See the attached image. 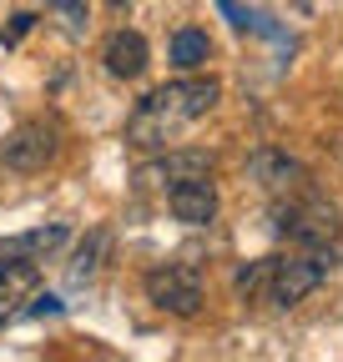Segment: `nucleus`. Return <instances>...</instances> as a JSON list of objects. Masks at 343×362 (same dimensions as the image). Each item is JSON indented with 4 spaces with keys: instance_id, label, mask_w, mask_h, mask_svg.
Instances as JSON below:
<instances>
[{
    "instance_id": "obj_1",
    "label": "nucleus",
    "mask_w": 343,
    "mask_h": 362,
    "mask_svg": "<svg viewBox=\"0 0 343 362\" xmlns=\"http://www.w3.org/2000/svg\"><path fill=\"white\" fill-rule=\"evenodd\" d=\"M218 101H223V81L187 71L182 81H167L162 90H152V96L132 111V121H126V141H132L137 151H167L172 141H177L182 126L202 121Z\"/></svg>"
},
{
    "instance_id": "obj_2",
    "label": "nucleus",
    "mask_w": 343,
    "mask_h": 362,
    "mask_svg": "<svg viewBox=\"0 0 343 362\" xmlns=\"http://www.w3.org/2000/svg\"><path fill=\"white\" fill-rule=\"evenodd\" d=\"M333 267V257L323 247H308L303 257H273V272H268V302L273 307H298L308 292H318L323 272Z\"/></svg>"
},
{
    "instance_id": "obj_3",
    "label": "nucleus",
    "mask_w": 343,
    "mask_h": 362,
    "mask_svg": "<svg viewBox=\"0 0 343 362\" xmlns=\"http://www.w3.org/2000/svg\"><path fill=\"white\" fill-rule=\"evenodd\" d=\"M56 156H61V126L56 121H21L6 141H0V161L11 171H21V176L46 171Z\"/></svg>"
},
{
    "instance_id": "obj_4",
    "label": "nucleus",
    "mask_w": 343,
    "mask_h": 362,
    "mask_svg": "<svg viewBox=\"0 0 343 362\" xmlns=\"http://www.w3.org/2000/svg\"><path fill=\"white\" fill-rule=\"evenodd\" d=\"M147 297L172 317H197L202 312V272L187 262H167L147 272Z\"/></svg>"
},
{
    "instance_id": "obj_5",
    "label": "nucleus",
    "mask_w": 343,
    "mask_h": 362,
    "mask_svg": "<svg viewBox=\"0 0 343 362\" xmlns=\"http://www.w3.org/2000/svg\"><path fill=\"white\" fill-rule=\"evenodd\" d=\"M278 232L298 247H328L338 237V211L318 197H303V202H283L278 206Z\"/></svg>"
},
{
    "instance_id": "obj_6",
    "label": "nucleus",
    "mask_w": 343,
    "mask_h": 362,
    "mask_svg": "<svg viewBox=\"0 0 343 362\" xmlns=\"http://www.w3.org/2000/svg\"><path fill=\"white\" fill-rule=\"evenodd\" d=\"M212 151H152V161L137 171V181L142 187H157V192H167V187H177V181H187V176H212Z\"/></svg>"
},
{
    "instance_id": "obj_7",
    "label": "nucleus",
    "mask_w": 343,
    "mask_h": 362,
    "mask_svg": "<svg viewBox=\"0 0 343 362\" xmlns=\"http://www.w3.org/2000/svg\"><path fill=\"white\" fill-rule=\"evenodd\" d=\"M35 287H40V267L30 257H16V252L0 257V327L16 322V317L26 312L21 302H30Z\"/></svg>"
},
{
    "instance_id": "obj_8",
    "label": "nucleus",
    "mask_w": 343,
    "mask_h": 362,
    "mask_svg": "<svg viewBox=\"0 0 343 362\" xmlns=\"http://www.w3.org/2000/svg\"><path fill=\"white\" fill-rule=\"evenodd\" d=\"M167 206L187 226H207L218 216V187H212V176H187L177 187H167Z\"/></svg>"
},
{
    "instance_id": "obj_9",
    "label": "nucleus",
    "mask_w": 343,
    "mask_h": 362,
    "mask_svg": "<svg viewBox=\"0 0 343 362\" xmlns=\"http://www.w3.org/2000/svg\"><path fill=\"white\" fill-rule=\"evenodd\" d=\"M147 61H152V51H147V35L142 30H111L106 45H101V66L116 81H137L147 71Z\"/></svg>"
},
{
    "instance_id": "obj_10",
    "label": "nucleus",
    "mask_w": 343,
    "mask_h": 362,
    "mask_svg": "<svg viewBox=\"0 0 343 362\" xmlns=\"http://www.w3.org/2000/svg\"><path fill=\"white\" fill-rule=\"evenodd\" d=\"M252 176H257L263 192H293L298 181H308V171L298 166L293 156H283V151H257L252 156Z\"/></svg>"
},
{
    "instance_id": "obj_11",
    "label": "nucleus",
    "mask_w": 343,
    "mask_h": 362,
    "mask_svg": "<svg viewBox=\"0 0 343 362\" xmlns=\"http://www.w3.org/2000/svg\"><path fill=\"white\" fill-rule=\"evenodd\" d=\"M207 61H212V40H207V30L182 25L177 35H172V66H177V71H202Z\"/></svg>"
},
{
    "instance_id": "obj_12",
    "label": "nucleus",
    "mask_w": 343,
    "mask_h": 362,
    "mask_svg": "<svg viewBox=\"0 0 343 362\" xmlns=\"http://www.w3.org/2000/svg\"><path fill=\"white\" fill-rule=\"evenodd\" d=\"M66 226L56 221V226H40V232H26V237H16V242H6V252H16V257H30V262H46L51 252H61L66 247Z\"/></svg>"
},
{
    "instance_id": "obj_13",
    "label": "nucleus",
    "mask_w": 343,
    "mask_h": 362,
    "mask_svg": "<svg viewBox=\"0 0 343 362\" xmlns=\"http://www.w3.org/2000/svg\"><path fill=\"white\" fill-rule=\"evenodd\" d=\"M268 272H273V257L247 262V267L237 272V282H232V287H237V297H247V302H252V297H263V292H268Z\"/></svg>"
},
{
    "instance_id": "obj_14",
    "label": "nucleus",
    "mask_w": 343,
    "mask_h": 362,
    "mask_svg": "<svg viewBox=\"0 0 343 362\" xmlns=\"http://www.w3.org/2000/svg\"><path fill=\"white\" fill-rule=\"evenodd\" d=\"M101 247H106V232H91V237L81 242V252H76V267H71V277H76V282H86V277H91V272L101 267Z\"/></svg>"
},
{
    "instance_id": "obj_15",
    "label": "nucleus",
    "mask_w": 343,
    "mask_h": 362,
    "mask_svg": "<svg viewBox=\"0 0 343 362\" xmlns=\"http://www.w3.org/2000/svg\"><path fill=\"white\" fill-rule=\"evenodd\" d=\"M61 312V297H51V292H30V307H26V317H56Z\"/></svg>"
},
{
    "instance_id": "obj_16",
    "label": "nucleus",
    "mask_w": 343,
    "mask_h": 362,
    "mask_svg": "<svg viewBox=\"0 0 343 362\" xmlns=\"http://www.w3.org/2000/svg\"><path fill=\"white\" fill-rule=\"evenodd\" d=\"M218 11H223V16H227L237 30H252V25H257V16H252V11H242L237 0H218Z\"/></svg>"
},
{
    "instance_id": "obj_17",
    "label": "nucleus",
    "mask_w": 343,
    "mask_h": 362,
    "mask_svg": "<svg viewBox=\"0 0 343 362\" xmlns=\"http://www.w3.org/2000/svg\"><path fill=\"white\" fill-rule=\"evenodd\" d=\"M35 25V16L30 11H21V16H11V25L6 30H0V40H6V45H16V40H26V30Z\"/></svg>"
},
{
    "instance_id": "obj_18",
    "label": "nucleus",
    "mask_w": 343,
    "mask_h": 362,
    "mask_svg": "<svg viewBox=\"0 0 343 362\" xmlns=\"http://www.w3.org/2000/svg\"><path fill=\"white\" fill-rule=\"evenodd\" d=\"M61 6H66V11H71V16H76V21H81V6H76V0H61Z\"/></svg>"
},
{
    "instance_id": "obj_19",
    "label": "nucleus",
    "mask_w": 343,
    "mask_h": 362,
    "mask_svg": "<svg viewBox=\"0 0 343 362\" xmlns=\"http://www.w3.org/2000/svg\"><path fill=\"white\" fill-rule=\"evenodd\" d=\"M106 6H116V11H121V6H126V0H106Z\"/></svg>"
}]
</instances>
